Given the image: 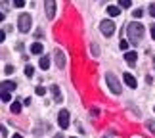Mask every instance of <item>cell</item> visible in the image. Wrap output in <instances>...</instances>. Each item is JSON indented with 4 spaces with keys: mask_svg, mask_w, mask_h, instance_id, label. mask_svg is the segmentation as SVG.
Listing matches in <instances>:
<instances>
[{
    "mask_svg": "<svg viewBox=\"0 0 155 138\" xmlns=\"http://www.w3.org/2000/svg\"><path fill=\"white\" fill-rule=\"evenodd\" d=\"M144 31L146 29H144L142 23H130L128 25V39H130V42H132V46H136L144 39Z\"/></svg>",
    "mask_w": 155,
    "mask_h": 138,
    "instance_id": "cell-1",
    "label": "cell"
},
{
    "mask_svg": "<svg viewBox=\"0 0 155 138\" xmlns=\"http://www.w3.org/2000/svg\"><path fill=\"white\" fill-rule=\"evenodd\" d=\"M31 23H33L31 15H29V14H21L19 19H17V29H19L21 33H29V31H31Z\"/></svg>",
    "mask_w": 155,
    "mask_h": 138,
    "instance_id": "cell-2",
    "label": "cell"
},
{
    "mask_svg": "<svg viewBox=\"0 0 155 138\" xmlns=\"http://www.w3.org/2000/svg\"><path fill=\"white\" fill-rule=\"evenodd\" d=\"M105 81H107V86H109V90L113 94H121V82L117 81V77L113 73H107L105 75Z\"/></svg>",
    "mask_w": 155,
    "mask_h": 138,
    "instance_id": "cell-3",
    "label": "cell"
},
{
    "mask_svg": "<svg viewBox=\"0 0 155 138\" xmlns=\"http://www.w3.org/2000/svg\"><path fill=\"white\" fill-rule=\"evenodd\" d=\"M100 29H102V33L105 35V37H111V35L115 33V23H113L111 19H104L102 23H100Z\"/></svg>",
    "mask_w": 155,
    "mask_h": 138,
    "instance_id": "cell-4",
    "label": "cell"
},
{
    "mask_svg": "<svg viewBox=\"0 0 155 138\" xmlns=\"http://www.w3.org/2000/svg\"><path fill=\"white\" fill-rule=\"evenodd\" d=\"M44 10H46V17L54 19L56 17V0H44Z\"/></svg>",
    "mask_w": 155,
    "mask_h": 138,
    "instance_id": "cell-5",
    "label": "cell"
},
{
    "mask_svg": "<svg viewBox=\"0 0 155 138\" xmlns=\"http://www.w3.org/2000/svg\"><path fill=\"white\" fill-rule=\"evenodd\" d=\"M58 125L61 129H67L69 127V111L67 109H61L59 111V115H58Z\"/></svg>",
    "mask_w": 155,
    "mask_h": 138,
    "instance_id": "cell-6",
    "label": "cell"
},
{
    "mask_svg": "<svg viewBox=\"0 0 155 138\" xmlns=\"http://www.w3.org/2000/svg\"><path fill=\"white\" fill-rule=\"evenodd\" d=\"M54 58H56V65L59 69H63L65 67V54L58 48V50H54Z\"/></svg>",
    "mask_w": 155,
    "mask_h": 138,
    "instance_id": "cell-7",
    "label": "cell"
},
{
    "mask_svg": "<svg viewBox=\"0 0 155 138\" xmlns=\"http://www.w3.org/2000/svg\"><path fill=\"white\" fill-rule=\"evenodd\" d=\"M136 59H138V54H136L134 50H132V52H128V50L124 52V62H127L128 65H134V63H136Z\"/></svg>",
    "mask_w": 155,
    "mask_h": 138,
    "instance_id": "cell-8",
    "label": "cell"
},
{
    "mask_svg": "<svg viewBox=\"0 0 155 138\" xmlns=\"http://www.w3.org/2000/svg\"><path fill=\"white\" fill-rule=\"evenodd\" d=\"M2 92H14L15 90V82L14 81H2Z\"/></svg>",
    "mask_w": 155,
    "mask_h": 138,
    "instance_id": "cell-9",
    "label": "cell"
},
{
    "mask_svg": "<svg viewBox=\"0 0 155 138\" xmlns=\"http://www.w3.org/2000/svg\"><path fill=\"white\" fill-rule=\"evenodd\" d=\"M50 92H52V96H54V102H61L63 98H61V90H59V86H56V85H52V88H50Z\"/></svg>",
    "mask_w": 155,
    "mask_h": 138,
    "instance_id": "cell-10",
    "label": "cell"
},
{
    "mask_svg": "<svg viewBox=\"0 0 155 138\" xmlns=\"http://www.w3.org/2000/svg\"><path fill=\"white\" fill-rule=\"evenodd\" d=\"M123 77H124V82H127V85H128L130 88H136V86H138V81H136L134 77L130 75V73H124Z\"/></svg>",
    "mask_w": 155,
    "mask_h": 138,
    "instance_id": "cell-11",
    "label": "cell"
},
{
    "mask_svg": "<svg viewBox=\"0 0 155 138\" xmlns=\"http://www.w3.org/2000/svg\"><path fill=\"white\" fill-rule=\"evenodd\" d=\"M31 52L35 54V56H40V54H42V52H44V46H42V44H40V42H35V44L31 46Z\"/></svg>",
    "mask_w": 155,
    "mask_h": 138,
    "instance_id": "cell-12",
    "label": "cell"
},
{
    "mask_svg": "<svg viewBox=\"0 0 155 138\" xmlns=\"http://www.w3.org/2000/svg\"><path fill=\"white\" fill-rule=\"evenodd\" d=\"M107 14L111 17H117V15H121V8L119 6H107Z\"/></svg>",
    "mask_w": 155,
    "mask_h": 138,
    "instance_id": "cell-13",
    "label": "cell"
},
{
    "mask_svg": "<svg viewBox=\"0 0 155 138\" xmlns=\"http://www.w3.org/2000/svg\"><path fill=\"white\" fill-rule=\"evenodd\" d=\"M38 63H40V69H48V67H50V58H48V56H42Z\"/></svg>",
    "mask_w": 155,
    "mask_h": 138,
    "instance_id": "cell-14",
    "label": "cell"
},
{
    "mask_svg": "<svg viewBox=\"0 0 155 138\" xmlns=\"http://www.w3.org/2000/svg\"><path fill=\"white\" fill-rule=\"evenodd\" d=\"M10 111L12 113H19L21 111V102H14V104L10 106Z\"/></svg>",
    "mask_w": 155,
    "mask_h": 138,
    "instance_id": "cell-15",
    "label": "cell"
},
{
    "mask_svg": "<svg viewBox=\"0 0 155 138\" xmlns=\"http://www.w3.org/2000/svg\"><path fill=\"white\" fill-rule=\"evenodd\" d=\"M33 73H35L33 65H25V75H27V77H33Z\"/></svg>",
    "mask_w": 155,
    "mask_h": 138,
    "instance_id": "cell-16",
    "label": "cell"
},
{
    "mask_svg": "<svg viewBox=\"0 0 155 138\" xmlns=\"http://www.w3.org/2000/svg\"><path fill=\"white\" fill-rule=\"evenodd\" d=\"M130 0H119V6H121V8H130Z\"/></svg>",
    "mask_w": 155,
    "mask_h": 138,
    "instance_id": "cell-17",
    "label": "cell"
},
{
    "mask_svg": "<svg viewBox=\"0 0 155 138\" xmlns=\"http://www.w3.org/2000/svg\"><path fill=\"white\" fill-rule=\"evenodd\" d=\"M146 127H147V129H150V130H151V133H155V121H153V119H150V121H147V123H146Z\"/></svg>",
    "mask_w": 155,
    "mask_h": 138,
    "instance_id": "cell-18",
    "label": "cell"
},
{
    "mask_svg": "<svg viewBox=\"0 0 155 138\" xmlns=\"http://www.w3.org/2000/svg\"><path fill=\"white\" fill-rule=\"evenodd\" d=\"M119 48L127 52V50H128V40H121V42H119Z\"/></svg>",
    "mask_w": 155,
    "mask_h": 138,
    "instance_id": "cell-19",
    "label": "cell"
},
{
    "mask_svg": "<svg viewBox=\"0 0 155 138\" xmlns=\"http://www.w3.org/2000/svg\"><path fill=\"white\" fill-rule=\"evenodd\" d=\"M142 15H144V12H142L140 8H138V10H134V12H132V17H136V19H140V17H142Z\"/></svg>",
    "mask_w": 155,
    "mask_h": 138,
    "instance_id": "cell-20",
    "label": "cell"
},
{
    "mask_svg": "<svg viewBox=\"0 0 155 138\" xmlns=\"http://www.w3.org/2000/svg\"><path fill=\"white\" fill-rule=\"evenodd\" d=\"M35 92H37L38 96H44V94H46V90H44V86H40V85H38L37 88H35Z\"/></svg>",
    "mask_w": 155,
    "mask_h": 138,
    "instance_id": "cell-21",
    "label": "cell"
},
{
    "mask_svg": "<svg viewBox=\"0 0 155 138\" xmlns=\"http://www.w3.org/2000/svg\"><path fill=\"white\" fill-rule=\"evenodd\" d=\"M14 6L15 8H23V6H25V0H14Z\"/></svg>",
    "mask_w": 155,
    "mask_h": 138,
    "instance_id": "cell-22",
    "label": "cell"
},
{
    "mask_svg": "<svg viewBox=\"0 0 155 138\" xmlns=\"http://www.w3.org/2000/svg\"><path fill=\"white\" fill-rule=\"evenodd\" d=\"M12 98V92H2V102H10Z\"/></svg>",
    "mask_w": 155,
    "mask_h": 138,
    "instance_id": "cell-23",
    "label": "cell"
},
{
    "mask_svg": "<svg viewBox=\"0 0 155 138\" xmlns=\"http://www.w3.org/2000/svg\"><path fill=\"white\" fill-rule=\"evenodd\" d=\"M4 73H6V75L14 73V67H12V65H6V67H4Z\"/></svg>",
    "mask_w": 155,
    "mask_h": 138,
    "instance_id": "cell-24",
    "label": "cell"
},
{
    "mask_svg": "<svg viewBox=\"0 0 155 138\" xmlns=\"http://www.w3.org/2000/svg\"><path fill=\"white\" fill-rule=\"evenodd\" d=\"M150 14H151V15H153V17H155V2H153V4H151V6H150Z\"/></svg>",
    "mask_w": 155,
    "mask_h": 138,
    "instance_id": "cell-25",
    "label": "cell"
},
{
    "mask_svg": "<svg viewBox=\"0 0 155 138\" xmlns=\"http://www.w3.org/2000/svg\"><path fill=\"white\" fill-rule=\"evenodd\" d=\"M150 33H151V39L155 40V25H151V27H150Z\"/></svg>",
    "mask_w": 155,
    "mask_h": 138,
    "instance_id": "cell-26",
    "label": "cell"
},
{
    "mask_svg": "<svg viewBox=\"0 0 155 138\" xmlns=\"http://www.w3.org/2000/svg\"><path fill=\"white\" fill-rule=\"evenodd\" d=\"M2 138H8V130H6V127H2Z\"/></svg>",
    "mask_w": 155,
    "mask_h": 138,
    "instance_id": "cell-27",
    "label": "cell"
},
{
    "mask_svg": "<svg viewBox=\"0 0 155 138\" xmlns=\"http://www.w3.org/2000/svg\"><path fill=\"white\" fill-rule=\"evenodd\" d=\"M92 54H94V56H98V48H96V44H92Z\"/></svg>",
    "mask_w": 155,
    "mask_h": 138,
    "instance_id": "cell-28",
    "label": "cell"
},
{
    "mask_svg": "<svg viewBox=\"0 0 155 138\" xmlns=\"http://www.w3.org/2000/svg\"><path fill=\"white\" fill-rule=\"evenodd\" d=\"M12 138H23L21 134H14V136H12Z\"/></svg>",
    "mask_w": 155,
    "mask_h": 138,
    "instance_id": "cell-29",
    "label": "cell"
},
{
    "mask_svg": "<svg viewBox=\"0 0 155 138\" xmlns=\"http://www.w3.org/2000/svg\"><path fill=\"white\" fill-rule=\"evenodd\" d=\"M56 138H65V136L63 134H56Z\"/></svg>",
    "mask_w": 155,
    "mask_h": 138,
    "instance_id": "cell-30",
    "label": "cell"
}]
</instances>
